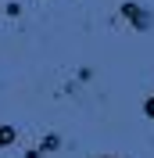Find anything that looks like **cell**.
I'll return each mask as SVG.
<instances>
[{"label":"cell","mask_w":154,"mask_h":158,"mask_svg":"<svg viewBox=\"0 0 154 158\" xmlns=\"http://www.w3.org/2000/svg\"><path fill=\"white\" fill-rule=\"evenodd\" d=\"M118 11H122V18H129V22H133L136 29H151V15L140 7V4H122Z\"/></svg>","instance_id":"obj_1"},{"label":"cell","mask_w":154,"mask_h":158,"mask_svg":"<svg viewBox=\"0 0 154 158\" xmlns=\"http://www.w3.org/2000/svg\"><path fill=\"white\" fill-rule=\"evenodd\" d=\"M14 137H18V129H14V126H0V148L14 144Z\"/></svg>","instance_id":"obj_2"},{"label":"cell","mask_w":154,"mask_h":158,"mask_svg":"<svg viewBox=\"0 0 154 158\" xmlns=\"http://www.w3.org/2000/svg\"><path fill=\"white\" fill-rule=\"evenodd\" d=\"M61 148V140L54 137V133H50V137H43V144H39V151H58Z\"/></svg>","instance_id":"obj_3"},{"label":"cell","mask_w":154,"mask_h":158,"mask_svg":"<svg viewBox=\"0 0 154 158\" xmlns=\"http://www.w3.org/2000/svg\"><path fill=\"white\" fill-rule=\"evenodd\" d=\"M144 115H147V118H154V97H147V104H144Z\"/></svg>","instance_id":"obj_4"},{"label":"cell","mask_w":154,"mask_h":158,"mask_svg":"<svg viewBox=\"0 0 154 158\" xmlns=\"http://www.w3.org/2000/svg\"><path fill=\"white\" fill-rule=\"evenodd\" d=\"M107 158H111V155H107Z\"/></svg>","instance_id":"obj_5"}]
</instances>
